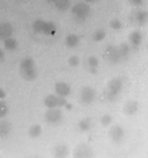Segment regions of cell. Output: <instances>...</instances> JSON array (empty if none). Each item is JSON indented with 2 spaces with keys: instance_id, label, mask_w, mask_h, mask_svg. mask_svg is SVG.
I'll return each instance as SVG.
<instances>
[{
  "instance_id": "obj_1",
  "label": "cell",
  "mask_w": 148,
  "mask_h": 158,
  "mask_svg": "<svg viewBox=\"0 0 148 158\" xmlns=\"http://www.w3.org/2000/svg\"><path fill=\"white\" fill-rule=\"evenodd\" d=\"M19 73L21 77L26 81H33L37 77L35 62L31 57H26L22 60L19 65Z\"/></svg>"
},
{
  "instance_id": "obj_2",
  "label": "cell",
  "mask_w": 148,
  "mask_h": 158,
  "mask_svg": "<svg viewBox=\"0 0 148 158\" xmlns=\"http://www.w3.org/2000/svg\"><path fill=\"white\" fill-rule=\"evenodd\" d=\"M123 87V81L120 78H113L107 83L106 96L109 100H115L121 93Z\"/></svg>"
},
{
  "instance_id": "obj_3",
  "label": "cell",
  "mask_w": 148,
  "mask_h": 158,
  "mask_svg": "<svg viewBox=\"0 0 148 158\" xmlns=\"http://www.w3.org/2000/svg\"><path fill=\"white\" fill-rule=\"evenodd\" d=\"M72 13L76 19L83 20L87 17L90 12V6L86 2H80L72 7Z\"/></svg>"
},
{
  "instance_id": "obj_4",
  "label": "cell",
  "mask_w": 148,
  "mask_h": 158,
  "mask_svg": "<svg viewBox=\"0 0 148 158\" xmlns=\"http://www.w3.org/2000/svg\"><path fill=\"white\" fill-rule=\"evenodd\" d=\"M68 102L65 97H59L54 94L48 95L44 100V104L47 108L66 107Z\"/></svg>"
},
{
  "instance_id": "obj_5",
  "label": "cell",
  "mask_w": 148,
  "mask_h": 158,
  "mask_svg": "<svg viewBox=\"0 0 148 158\" xmlns=\"http://www.w3.org/2000/svg\"><path fill=\"white\" fill-rule=\"evenodd\" d=\"M63 114L59 108H49L45 114V120L50 124H57L63 120Z\"/></svg>"
},
{
  "instance_id": "obj_6",
  "label": "cell",
  "mask_w": 148,
  "mask_h": 158,
  "mask_svg": "<svg viewBox=\"0 0 148 158\" xmlns=\"http://www.w3.org/2000/svg\"><path fill=\"white\" fill-rule=\"evenodd\" d=\"M80 101L84 105H89L93 103L96 99V91L90 86L83 87L80 91Z\"/></svg>"
},
{
  "instance_id": "obj_7",
  "label": "cell",
  "mask_w": 148,
  "mask_h": 158,
  "mask_svg": "<svg viewBox=\"0 0 148 158\" xmlns=\"http://www.w3.org/2000/svg\"><path fill=\"white\" fill-rule=\"evenodd\" d=\"M105 56L108 61L113 64L120 63L122 60H123L118 46H109L105 51Z\"/></svg>"
},
{
  "instance_id": "obj_8",
  "label": "cell",
  "mask_w": 148,
  "mask_h": 158,
  "mask_svg": "<svg viewBox=\"0 0 148 158\" xmlns=\"http://www.w3.org/2000/svg\"><path fill=\"white\" fill-rule=\"evenodd\" d=\"M109 137L113 142L119 143L123 140L125 137V131L120 125H114L111 127L109 131Z\"/></svg>"
},
{
  "instance_id": "obj_9",
  "label": "cell",
  "mask_w": 148,
  "mask_h": 158,
  "mask_svg": "<svg viewBox=\"0 0 148 158\" xmlns=\"http://www.w3.org/2000/svg\"><path fill=\"white\" fill-rule=\"evenodd\" d=\"M92 156V150L90 147L84 143L77 146L73 151V157L75 158H90Z\"/></svg>"
},
{
  "instance_id": "obj_10",
  "label": "cell",
  "mask_w": 148,
  "mask_h": 158,
  "mask_svg": "<svg viewBox=\"0 0 148 158\" xmlns=\"http://www.w3.org/2000/svg\"><path fill=\"white\" fill-rule=\"evenodd\" d=\"M55 91L57 96L66 98L70 94L71 88L67 83L58 82L55 85Z\"/></svg>"
},
{
  "instance_id": "obj_11",
  "label": "cell",
  "mask_w": 148,
  "mask_h": 158,
  "mask_svg": "<svg viewBox=\"0 0 148 158\" xmlns=\"http://www.w3.org/2000/svg\"><path fill=\"white\" fill-rule=\"evenodd\" d=\"M139 105L138 102L134 100H130L126 102L123 106V112L126 116H133L137 114L138 110Z\"/></svg>"
},
{
  "instance_id": "obj_12",
  "label": "cell",
  "mask_w": 148,
  "mask_h": 158,
  "mask_svg": "<svg viewBox=\"0 0 148 158\" xmlns=\"http://www.w3.org/2000/svg\"><path fill=\"white\" fill-rule=\"evenodd\" d=\"M13 33V27L9 23H0V40H6L9 38Z\"/></svg>"
},
{
  "instance_id": "obj_13",
  "label": "cell",
  "mask_w": 148,
  "mask_h": 158,
  "mask_svg": "<svg viewBox=\"0 0 148 158\" xmlns=\"http://www.w3.org/2000/svg\"><path fill=\"white\" fill-rule=\"evenodd\" d=\"M69 148L66 144L60 143L56 145L53 150L54 157L56 158H65L69 154Z\"/></svg>"
},
{
  "instance_id": "obj_14",
  "label": "cell",
  "mask_w": 148,
  "mask_h": 158,
  "mask_svg": "<svg viewBox=\"0 0 148 158\" xmlns=\"http://www.w3.org/2000/svg\"><path fill=\"white\" fill-rule=\"evenodd\" d=\"M134 19L140 26L145 25L148 22V11L138 10L134 14Z\"/></svg>"
},
{
  "instance_id": "obj_15",
  "label": "cell",
  "mask_w": 148,
  "mask_h": 158,
  "mask_svg": "<svg viewBox=\"0 0 148 158\" xmlns=\"http://www.w3.org/2000/svg\"><path fill=\"white\" fill-rule=\"evenodd\" d=\"M142 34L139 31H134L129 35V41L134 47H138L142 43Z\"/></svg>"
},
{
  "instance_id": "obj_16",
  "label": "cell",
  "mask_w": 148,
  "mask_h": 158,
  "mask_svg": "<svg viewBox=\"0 0 148 158\" xmlns=\"http://www.w3.org/2000/svg\"><path fill=\"white\" fill-rule=\"evenodd\" d=\"M80 41V39L79 37V35H77L76 34H69L65 39V43H66V46L69 48H74L79 44Z\"/></svg>"
},
{
  "instance_id": "obj_17",
  "label": "cell",
  "mask_w": 148,
  "mask_h": 158,
  "mask_svg": "<svg viewBox=\"0 0 148 158\" xmlns=\"http://www.w3.org/2000/svg\"><path fill=\"white\" fill-rule=\"evenodd\" d=\"M87 65L89 70L91 73L95 74L98 71L99 67V60L94 56H91L87 60Z\"/></svg>"
},
{
  "instance_id": "obj_18",
  "label": "cell",
  "mask_w": 148,
  "mask_h": 158,
  "mask_svg": "<svg viewBox=\"0 0 148 158\" xmlns=\"http://www.w3.org/2000/svg\"><path fill=\"white\" fill-rule=\"evenodd\" d=\"M56 32V26L52 22H45L44 27H43V34L46 35H53Z\"/></svg>"
},
{
  "instance_id": "obj_19",
  "label": "cell",
  "mask_w": 148,
  "mask_h": 158,
  "mask_svg": "<svg viewBox=\"0 0 148 158\" xmlns=\"http://www.w3.org/2000/svg\"><path fill=\"white\" fill-rule=\"evenodd\" d=\"M28 134L32 138H37L42 134V127L39 124H32L28 129Z\"/></svg>"
},
{
  "instance_id": "obj_20",
  "label": "cell",
  "mask_w": 148,
  "mask_h": 158,
  "mask_svg": "<svg viewBox=\"0 0 148 158\" xmlns=\"http://www.w3.org/2000/svg\"><path fill=\"white\" fill-rule=\"evenodd\" d=\"M12 127L6 120H0V137H5L9 135Z\"/></svg>"
},
{
  "instance_id": "obj_21",
  "label": "cell",
  "mask_w": 148,
  "mask_h": 158,
  "mask_svg": "<svg viewBox=\"0 0 148 158\" xmlns=\"http://www.w3.org/2000/svg\"><path fill=\"white\" fill-rule=\"evenodd\" d=\"M53 4L55 7L60 11H66L70 7V0H54Z\"/></svg>"
},
{
  "instance_id": "obj_22",
  "label": "cell",
  "mask_w": 148,
  "mask_h": 158,
  "mask_svg": "<svg viewBox=\"0 0 148 158\" xmlns=\"http://www.w3.org/2000/svg\"><path fill=\"white\" fill-rule=\"evenodd\" d=\"M4 46L7 50H15L17 48V46H18V43H17L15 39L10 36L9 38L4 40Z\"/></svg>"
},
{
  "instance_id": "obj_23",
  "label": "cell",
  "mask_w": 148,
  "mask_h": 158,
  "mask_svg": "<svg viewBox=\"0 0 148 158\" xmlns=\"http://www.w3.org/2000/svg\"><path fill=\"white\" fill-rule=\"evenodd\" d=\"M92 122L89 118H83L78 123V127L82 131H88L90 130Z\"/></svg>"
},
{
  "instance_id": "obj_24",
  "label": "cell",
  "mask_w": 148,
  "mask_h": 158,
  "mask_svg": "<svg viewBox=\"0 0 148 158\" xmlns=\"http://www.w3.org/2000/svg\"><path fill=\"white\" fill-rule=\"evenodd\" d=\"M45 20L43 19H37L35 20L32 23V29H33L34 32L36 33L43 34V27L45 25Z\"/></svg>"
},
{
  "instance_id": "obj_25",
  "label": "cell",
  "mask_w": 148,
  "mask_h": 158,
  "mask_svg": "<svg viewBox=\"0 0 148 158\" xmlns=\"http://www.w3.org/2000/svg\"><path fill=\"white\" fill-rule=\"evenodd\" d=\"M118 48L123 60L127 58L130 52V48L129 45L127 43H121L120 45H119Z\"/></svg>"
},
{
  "instance_id": "obj_26",
  "label": "cell",
  "mask_w": 148,
  "mask_h": 158,
  "mask_svg": "<svg viewBox=\"0 0 148 158\" xmlns=\"http://www.w3.org/2000/svg\"><path fill=\"white\" fill-rule=\"evenodd\" d=\"M106 35V33L103 29H97V30L95 31V32H93V34H92V40L95 42H101L104 40Z\"/></svg>"
},
{
  "instance_id": "obj_27",
  "label": "cell",
  "mask_w": 148,
  "mask_h": 158,
  "mask_svg": "<svg viewBox=\"0 0 148 158\" xmlns=\"http://www.w3.org/2000/svg\"><path fill=\"white\" fill-rule=\"evenodd\" d=\"M112 120H113L112 117H111L109 114H106L102 116L101 118H100V123H101V124L103 125V127H107L111 124Z\"/></svg>"
},
{
  "instance_id": "obj_28",
  "label": "cell",
  "mask_w": 148,
  "mask_h": 158,
  "mask_svg": "<svg viewBox=\"0 0 148 158\" xmlns=\"http://www.w3.org/2000/svg\"><path fill=\"white\" fill-rule=\"evenodd\" d=\"M109 26L113 30H120L122 29L123 25H122V23L120 22V20H119L118 19H113L109 23Z\"/></svg>"
},
{
  "instance_id": "obj_29",
  "label": "cell",
  "mask_w": 148,
  "mask_h": 158,
  "mask_svg": "<svg viewBox=\"0 0 148 158\" xmlns=\"http://www.w3.org/2000/svg\"><path fill=\"white\" fill-rule=\"evenodd\" d=\"M8 110H9V108H8L6 102L0 100V118H2L7 114Z\"/></svg>"
},
{
  "instance_id": "obj_30",
  "label": "cell",
  "mask_w": 148,
  "mask_h": 158,
  "mask_svg": "<svg viewBox=\"0 0 148 158\" xmlns=\"http://www.w3.org/2000/svg\"><path fill=\"white\" fill-rule=\"evenodd\" d=\"M68 63L72 67H76L80 64V58L76 56H71L68 59Z\"/></svg>"
},
{
  "instance_id": "obj_31",
  "label": "cell",
  "mask_w": 148,
  "mask_h": 158,
  "mask_svg": "<svg viewBox=\"0 0 148 158\" xmlns=\"http://www.w3.org/2000/svg\"><path fill=\"white\" fill-rule=\"evenodd\" d=\"M128 1H129L130 4L132 5V6H138L143 4L144 0H128Z\"/></svg>"
},
{
  "instance_id": "obj_32",
  "label": "cell",
  "mask_w": 148,
  "mask_h": 158,
  "mask_svg": "<svg viewBox=\"0 0 148 158\" xmlns=\"http://www.w3.org/2000/svg\"><path fill=\"white\" fill-rule=\"evenodd\" d=\"M5 59V52L2 49L0 48V61H2Z\"/></svg>"
},
{
  "instance_id": "obj_33",
  "label": "cell",
  "mask_w": 148,
  "mask_h": 158,
  "mask_svg": "<svg viewBox=\"0 0 148 158\" xmlns=\"http://www.w3.org/2000/svg\"><path fill=\"white\" fill-rule=\"evenodd\" d=\"M5 97H6V93L4 92V90H3L2 89H1V88H0V100H2V99H4Z\"/></svg>"
},
{
  "instance_id": "obj_34",
  "label": "cell",
  "mask_w": 148,
  "mask_h": 158,
  "mask_svg": "<svg viewBox=\"0 0 148 158\" xmlns=\"http://www.w3.org/2000/svg\"><path fill=\"white\" fill-rule=\"evenodd\" d=\"M97 0H85V2L87 3H92V2H96Z\"/></svg>"
},
{
  "instance_id": "obj_35",
  "label": "cell",
  "mask_w": 148,
  "mask_h": 158,
  "mask_svg": "<svg viewBox=\"0 0 148 158\" xmlns=\"http://www.w3.org/2000/svg\"><path fill=\"white\" fill-rule=\"evenodd\" d=\"M46 1L48 2H50V3H53L54 0H46Z\"/></svg>"
},
{
  "instance_id": "obj_36",
  "label": "cell",
  "mask_w": 148,
  "mask_h": 158,
  "mask_svg": "<svg viewBox=\"0 0 148 158\" xmlns=\"http://www.w3.org/2000/svg\"><path fill=\"white\" fill-rule=\"evenodd\" d=\"M18 1H21V0H18Z\"/></svg>"
}]
</instances>
